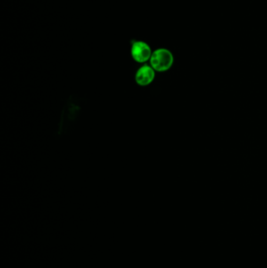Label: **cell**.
<instances>
[{
  "instance_id": "1",
  "label": "cell",
  "mask_w": 267,
  "mask_h": 268,
  "mask_svg": "<svg viewBox=\"0 0 267 268\" xmlns=\"http://www.w3.org/2000/svg\"><path fill=\"white\" fill-rule=\"evenodd\" d=\"M150 65L157 72H165L172 68L174 63V56L169 50L158 48L153 51Z\"/></svg>"
},
{
  "instance_id": "2",
  "label": "cell",
  "mask_w": 267,
  "mask_h": 268,
  "mask_svg": "<svg viewBox=\"0 0 267 268\" xmlns=\"http://www.w3.org/2000/svg\"><path fill=\"white\" fill-rule=\"evenodd\" d=\"M153 51L151 47L144 41H134L131 46V56L136 62L144 64L150 61Z\"/></svg>"
},
{
  "instance_id": "3",
  "label": "cell",
  "mask_w": 267,
  "mask_h": 268,
  "mask_svg": "<svg viewBox=\"0 0 267 268\" xmlns=\"http://www.w3.org/2000/svg\"><path fill=\"white\" fill-rule=\"evenodd\" d=\"M155 69L149 65H144L137 69L135 74V81L140 86H148L151 85L155 78Z\"/></svg>"
}]
</instances>
